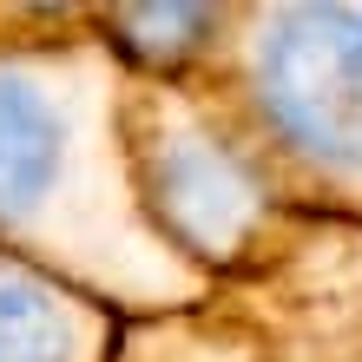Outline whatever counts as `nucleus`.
Here are the masks:
<instances>
[{
	"label": "nucleus",
	"instance_id": "f257e3e1",
	"mask_svg": "<svg viewBox=\"0 0 362 362\" xmlns=\"http://www.w3.org/2000/svg\"><path fill=\"white\" fill-rule=\"evenodd\" d=\"M257 93L296 152L362 172V13L290 7L257 47Z\"/></svg>",
	"mask_w": 362,
	"mask_h": 362
},
{
	"label": "nucleus",
	"instance_id": "f03ea898",
	"mask_svg": "<svg viewBox=\"0 0 362 362\" xmlns=\"http://www.w3.org/2000/svg\"><path fill=\"white\" fill-rule=\"evenodd\" d=\"M59 165V119L27 79L0 73V218L27 211Z\"/></svg>",
	"mask_w": 362,
	"mask_h": 362
},
{
	"label": "nucleus",
	"instance_id": "7ed1b4c3",
	"mask_svg": "<svg viewBox=\"0 0 362 362\" xmlns=\"http://www.w3.org/2000/svg\"><path fill=\"white\" fill-rule=\"evenodd\" d=\"M165 204H172V218L185 230H198V238H230V230L250 218L257 191H250V178L224 152L185 145V152L165 158Z\"/></svg>",
	"mask_w": 362,
	"mask_h": 362
},
{
	"label": "nucleus",
	"instance_id": "20e7f679",
	"mask_svg": "<svg viewBox=\"0 0 362 362\" xmlns=\"http://www.w3.org/2000/svg\"><path fill=\"white\" fill-rule=\"evenodd\" d=\"M79 329L53 290L0 270V362H73Z\"/></svg>",
	"mask_w": 362,
	"mask_h": 362
},
{
	"label": "nucleus",
	"instance_id": "39448f33",
	"mask_svg": "<svg viewBox=\"0 0 362 362\" xmlns=\"http://www.w3.org/2000/svg\"><path fill=\"white\" fill-rule=\"evenodd\" d=\"M204 33H211L204 7H132V13H119V40L145 59H172L185 47H198Z\"/></svg>",
	"mask_w": 362,
	"mask_h": 362
}]
</instances>
